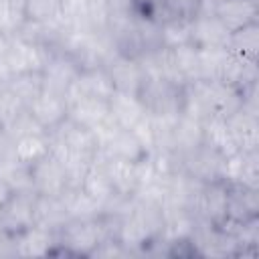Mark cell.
<instances>
[{
	"mask_svg": "<svg viewBox=\"0 0 259 259\" xmlns=\"http://www.w3.org/2000/svg\"><path fill=\"white\" fill-rule=\"evenodd\" d=\"M164 6L170 16L178 18H194L196 16V0H164Z\"/></svg>",
	"mask_w": 259,
	"mask_h": 259,
	"instance_id": "83f0119b",
	"label": "cell"
},
{
	"mask_svg": "<svg viewBox=\"0 0 259 259\" xmlns=\"http://www.w3.org/2000/svg\"><path fill=\"white\" fill-rule=\"evenodd\" d=\"M231 30L214 14H196L190 18V42L198 49L229 47Z\"/></svg>",
	"mask_w": 259,
	"mask_h": 259,
	"instance_id": "9c48e42d",
	"label": "cell"
},
{
	"mask_svg": "<svg viewBox=\"0 0 259 259\" xmlns=\"http://www.w3.org/2000/svg\"><path fill=\"white\" fill-rule=\"evenodd\" d=\"M59 243L73 255H91V251L107 237L103 217L99 219H69L59 231Z\"/></svg>",
	"mask_w": 259,
	"mask_h": 259,
	"instance_id": "6da1fadb",
	"label": "cell"
},
{
	"mask_svg": "<svg viewBox=\"0 0 259 259\" xmlns=\"http://www.w3.org/2000/svg\"><path fill=\"white\" fill-rule=\"evenodd\" d=\"M22 10L28 22L61 20V0H22Z\"/></svg>",
	"mask_w": 259,
	"mask_h": 259,
	"instance_id": "484cf974",
	"label": "cell"
},
{
	"mask_svg": "<svg viewBox=\"0 0 259 259\" xmlns=\"http://www.w3.org/2000/svg\"><path fill=\"white\" fill-rule=\"evenodd\" d=\"M34 200L36 192H10L0 204V229L12 237L34 225Z\"/></svg>",
	"mask_w": 259,
	"mask_h": 259,
	"instance_id": "3957f363",
	"label": "cell"
},
{
	"mask_svg": "<svg viewBox=\"0 0 259 259\" xmlns=\"http://www.w3.org/2000/svg\"><path fill=\"white\" fill-rule=\"evenodd\" d=\"M172 55V63L174 69L178 73V77L182 79V83H194L200 81V55H198V47H194L192 42L180 45L170 49Z\"/></svg>",
	"mask_w": 259,
	"mask_h": 259,
	"instance_id": "44dd1931",
	"label": "cell"
},
{
	"mask_svg": "<svg viewBox=\"0 0 259 259\" xmlns=\"http://www.w3.org/2000/svg\"><path fill=\"white\" fill-rule=\"evenodd\" d=\"M99 154H103L105 158H123V160L138 162L148 152H146V148L142 146V142L136 138V134L132 130L117 127L109 138H105L101 142Z\"/></svg>",
	"mask_w": 259,
	"mask_h": 259,
	"instance_id": "7c38bea8",
	"label": "cell"
},
{
	"mask_svg": "<svg viewBox=\"0 0 259 259\" xmlns=\"http://www.w3.org/2000/svg\"><path fill=\"white\" fill-rule=\"evenodd\" d=\"M30 174H32V188L36 194L61 196L69 188L67 172L53 154H49L42 160H38L36 164H32Z\"/></svg>",
	"mask_w": 259,
	"mask_h": 259,
	"instance_id": "8992f818",
	"label": "cell"
},
{
	"mask_svg": "<svg viewBox=\"0 0 259 259\" xmlns=\"http://www.w3.org/2000/svg\"><path fill=\"white\" fill-rule=\"evenodd\" d=\"M202 146L219 152L225 158L237 152L235 140H233V136L229 132V125H227L225 117L212 115L206 121H202Z\"/></svg>",
	"mask_w": 259,
	"mask_h": 259,
	"instance_id": "e0dca14e",
	"label": "cell"
},
{
	"mask_svg": "<svg viewBox=\"0 0 259 259\" xmlns=\"http://www.w3.org/2000/svg\"><path fill=\"white\" fill-rule=\"evenodd\" d=\"M214 16L233 32L257 20V2L255 0H223Z\"/></svg>",
	"mask_w": 259,
	"mask_h": 259,
	"instance_id": "ac0fdd59",
	"label": "cell"
},
{
	"mask_svg": "<svg viewBox=\"0 0 259 259\" xmlns=\"http://www.w3.org/2000/svg\"><path fill=\"white\" fill-rule=\"evenodd\" d=\"M257 178H259L257 152L237 150L235 154L223 160V182L257 190Z\"/></svg>",
	"mask_w": 259,
	"mask_h": 259,
	"instance_id": "52a82bcc",
	"label": "cell"
},
{
	"mask_svg": "<svg viewBox=\"0 0 259 259\" xmlns=\"http://www.w3.org/2000/svg\"><path fill=\"white\" fill-rule=\"evenodd\" d=\"M69 221L63 198L61 196H45V194H36L34 200V225L47 227L51 231H59L65 223Z\"/></svg>",
	"mask_w": 259,
	"mask_h": 259,
	"instance_id": "d6986e66",
	"label": "cell"
},
{
	"mask_svg": "<svg viewBox=\"0 0 259 259\" xmlns=\"http://www.w3.org/2000/svg\"><path fill=\"white\" fill-rule=\"evenodd\" d=\"M63 204L69 219H99L103 217V206L93 200L87 192H83L79 186H69L63 194Z\"/></svg>",
	"mask_w": 259,
	"mask_h": 259,
	"instance_id": "ffe728a7",
	"label": "cell"
},
{
	"mask_svg": "<svg viewBox=\"0 0 259 259\" xmlns=\"http://www.w3.org/2000/svg\"><path fill=\"white\" fill-rule=\"evenodd\" d=\"M53 243H55V231L40 225H32L22 233L14 235V255H20V257L49 255Z\"/></svg>",
	"mask_w": 259,
	"mask_h": 259,
	"instance_id": "5bb4252c",
	"label": "cell"
},
{
	"mask_svg": "<svg viewBox=\"0 0 259 259\" xmlns=\"http://www.w3.org/2000/svg\"><path fill=\"white\" fill-rule=\"evenodd\" d=\"M229 132L235 140L237 150L241 152H257L259 146V125H257V115L249 113L247 109H239L233 115L227 117Z\"/></svg>",
	"mask_w": 259,
	"mask_h": 259,
	"instance_id": "4fadbf2b",
	"label": "cell"
},
{
	"mask_svg": "<svg viewBox=\"0 0 259 259\" xmlns=\"http://www.w3.org/2000/svg\"><path fill=\"white\" fill-rule=\"evenodd\" d=\"M115 93V87L111 83V77L105 67H95V69H85L79 71L75 81L69 85L65 93V101H77L81 97H97L109 101V97Z\"/></svg>",
	"mask_w": 259,
	"mask_h": 259,
	"instance_id": "277c9868",
	"label": "cell"
},
{
	"mask_svg": "<svg viewBox=\"0 0 259 259\" xmlns=\"http://www.w3.org/2000/svg\"><path fill=\"white\" fill-rule=\"evenodd\" d=\"M6 87L22 101L26 107L34 97L42 93V73L40 71H28V73H16L6 81Z\"/></svg>",
	"mask_w": 259,
	"mask_h": 259,
	"instance_id": "7402d4cb",
	"label": "cell"
},
{
	"mask_svg": "<svg viewBox=\"0 0 259 259\" xmlns=\"http://www.w3.org/2000/svg\"><path fill=\"white\" fill-rule=\"evenodd\" d=\"M97 158L103 162V168L113 184V190L121 196H134L140 188L138 180V162L123 160V158H105L103 154L97 152Z\"/></svg>",
	"mask_w": 259,
	"mask_h": 259,
	"instance_id": "8fae6325",
	"label": "cell"
},
{
	"mask_svg": "<svg viewBox=\"0 0 259 259\" xmlns=\"http://www.w3.org/2000/svg\"><path fill=\"white\" fill-rule=\"evenodd\" d=\"M105 69H107V73L111 77V83H113L115 91L134 93V95L140 93L142 83H144V73L140 69L138 59H132V57H125V55L115 53L107 61Z\"/></svg>",
	"mask_w": 259,
	"mask_h": 259,
	"instance_id": "ba28073f",
	"label": "cell"
},
{
	"mask_svg": "<svg viewBox=\"0 0 259 259\" xmlns=\"http://www.w3.org/2000/svg\"><path fill=\"white\" fill-rule=\"evenodd\" d=\"M223 0H196V14H217Z\"/></svg>",
	"mask_w": 259,
	"mask_h": 259,
	"instance_id": "f546056e",
	"label": "cell"
},
{
	"mask_svg": "<svg viewBox=\"0 0 259 259\" xmlns=\"http://www.w3.org/2000/svg\"><path fill=\"white\" fill-rule=\"evenodd\" d=\"M26 109L30 111V115L38 121V125L45 132H53L57 125H61L67 119V101L61 95L49 93L42 89V93L38 97H34Z\"/></svg>",
	"mask_w": 259,
	"mask_h": 259,
	"instance_id": "30bf717a",
	"label": "cell"
},
{
	"mask_svg": "<svg viewBox=\"0 0 259 259\" xmlns=\"http://www.w3.org/2000/svg\"><path fill=\"white\" fill-rule=\"evenodd\" d=\"M49 57V49H42L18 34L6 36L0 59L4 61L10 75L28 73V71H42L45 61Z\"/></svg>",
	"mask_w": 259,
	"mask_h": 259,
	"instance_id": "7a4b0ae2",
	"label": "cell"
},
{
	"mask_svg": "<svg viewBox=\"0 0 259 259\" xmlns=\"http://www.w3.org/2000/svg\"><path fill=\"white\" fill-rule=\"evenodd\" d=\"M79 67L63 53V51H49V57L42 67V89L55 95L65 97L69 85L79 75Z\"/></svg>",
	"mask_w": 259,
	"mask_h": 259,
	"instance_id": "5b68a950",
	"label": "cell"
},
{
	"mask_svg": "<svg viewBox=\"0 0 259 259\" xmlns=\"http://www.w3.org/2000/svg\"><path fill=\"white\" fill-rule=\"evenodd\" d=\"M12 156L26 164V166H32L36 164L38 160H42L45 156L51 154V138L47 132H36V134H26V136H20L16 140H12Z\"/></svg>",
	"mask_w": 259,
	"mask_h": 259,
	"instance_id": "2e32d148",
	"label": "cell"
},
{
	"mask_svg": "<svg viewBox=\"0 0 259 259\" xmlns=\"http://www.w3.org/2000/svg\"><path fill=\"white\" fill-rule=\"evenodd\" d=\"M160 42L166 49H174L190 42V20L168 16L160 22Z\"/></svg>",
	"mask_w": 259,
	"mask_h": 259,
	"instance_id": "cb8c5ba5",
	"label": "cell"
},
{
	"mask_svg": "<svg viewBox=\"0 0 259 259\" xmlns=\"http://www.w3.org/2000/svg\"><path fill=\"white\" fill-rule=\"evenodd\" d=\"M109 111H111V117L115 119V123L123 130H132L148 113L146 105L142 103V99L138 95L121 93V91H115L109 97Z\"/></svg>",
	"mask_w": 259,
	"mask_h": 259,
	"instance_id": "9a60e30c",
	"label": "cell"
},
{
	"mask_svg": "<svg viewBox=\"0 0 259 259\" xmlns=\"http://www.w3.org/2000/svg\"><path fill=\"white\" fill-rule=\"evenodd\" d=\"M61 20L69 30H91V0H61Z\"/></svg>",
	"mask_w": 259,
	"mask_h": 259,
	"instance_id": "603a6c76",
	"label": "cell"
},
{
	"mask_svg": "<svg viewBox=\"0 0 259 259\" xmlns=\"http://www.w3.org/2000/svg\"><path fill=\"white\" fill-rule=\"evenodd\" d=\"M227 49L233 51V53L245 55V57H255L257 49H259V26H257V20L233 30L231 36H229V47Z\"/></svg>",
	"mask_w": 259,
	"mask_h": 259,
	"instance_id": "d4e9b609",
	"label": "cell"
},
{
	"mask_svg": "<svg viewBox=\"0 0 259 259\" xmlns=\"http://www.w3.org/2000/svg\"><path fill=\"white\" fill-rule=\"evenodd\" d=\"M0 255H14V237L0 229Z\"/></svg>",
	"mask_w": 259,
	"mask_h": 259,
	"instance_id": "f1b7e54d",
	"label": "cell"
},
{
	"mask_svg": "<svg viewBox=\"0 0 259 259\" xmlns=\"http://www.w3.org/2000/svg\"><path fill=\"white\" fill-rule=\"evenodd\" d=\"M24 22L22 0H0V34L12 36Z\"/></svg>",
	"mask_w": 259,
	"mask_h": 259,
	"instance_id": "4316f807",
	"label": "cell"
}]
</instances>
